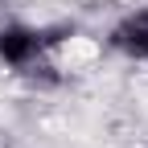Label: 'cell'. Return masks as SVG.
Returning <instances> with one entry per match:
<instances>
[{
	"label": "cell",
	"instance_id": "cell-1",
	"mask_svg": "<svg viewBox=\"0 0 148 148\" xmlns=\"http://www.w3.org/2000/svg\"><path fill=\"white\" fill-rule=\"evenodd\" d=\"M45 41L49 37L33 25H4L0 29V62L12 66V70H29L45 53Z\"/></svg>",
	"mask_w": 148,
	"mask_h": 148
},
{
	"label": "cell",
	"instance_id": "cell-2",
	"mask_svg": "<svg viewBox=\"0 0 148 148\" xmlns=\"http://www.w3.org/2000/svg\"><path fill=\"white\" fill-rule=\"evenodd\" d=\"M111 45L119 53H127V58H136V62H148V8L127 12L123 21L111 29Z\"/></svg>",
	"mask_w": 148,
	"mask_h": 148
}]
</instances>
